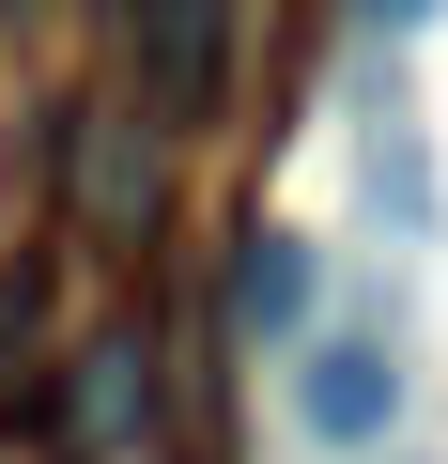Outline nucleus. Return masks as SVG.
<instances>
[{
  "label": "nucleus",
  "instance_id": "1",
  "mask_svg": "<svg viewBox=\"0 0 448 464\" xmlns=\"http://www.w3.org/2000/svg\"><path fill=\"white\" fill-rule=\"evenodd\" d=\"M124 63H139V109L155 140L233 109V0H124Z\"/></svg>",
  "mask_w": 448,
  "mask_h": 464
},
{
  "label": "nucleus",
  "instance_id": "2",
  "mask_svg": "<svg viewBox=\"0 0 448 464\" xmlns=\"http://www.w3.org/2000/svg\"><path fill=\"white\" fill-rule=\"evenodd\" d=\"M62 217H78V248L139 264V248H155V124L78 109V140H62Z\"/></svg>",
  "mask_w": 448,
  "mask_h": 464
},
{
  "label": "nucleus",
  "instance_id": "3",
  "mask_svg": "<svg viewBox=\"0 0 448 464\" xmlns=\"http://www.w3.org/2000/svg\"><path fill=\"white\" fill-rule=\"evenodd\" d=\"M47 418H62V449H78V464L139 449V418H155V341H139V325L78 341V356H62V402H47Z\"/></svg>",
  "mask_w": 448,
  "mask_h": 464
},
{
  "label": "nucleus",
  "instance_id": "4",
  "mask_svg": "<svg viewBox=\"0 0 448 464\" xmlns=\"http://www.w3.org/2000/svg\"><path fill=\"white\" fill-rule=\"evenodd\" d=\"M294 418H310V449H371V433L402 418V356H386L371 325L310 341V356H294Z\"/></svg>",
  "mask_w": 448,
  "mask_h": 464
},
{
  "label": "nucleus",
  "instance_id": "5",
  "mask_svg": "<svg viewBox=\"0 0 448 464\" xmlns=\"http://www.w3.org/2000/svg\"><path fill=\"white\" fill-rule=\"evenodd\" d=\"M294 310H310V248L263 232V248H248V325H294Z\"/></svg>",
  "mask_w": 448,
  "mask_h": 464
},
{
  "label": "nucleus",
  "instance_id": "6",
  "mask_svg": "<svg viewBox=\"0 0 448 464\" xmlns=\"http://www.w3.org/2000/svg\"><path fill=\"white\" fill-rule=\"evenodd\" d=\"M356 16H371V32H417V16H433V0H356Z\"/></svg>",
  "mask_w": 448,
  "mask_h": 464
}]
</instances>
